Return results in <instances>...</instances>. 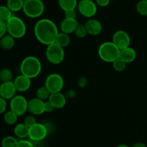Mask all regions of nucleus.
<instances>
[{"mask_svg": "<svg viewBox=\"0 0 147 147\" xmlns=\"http://www.w3.org/2000/svg\"><path fill=\"white\" fill-rule=\"evenodd\" d=\"M36 38L42 44L48 45L55 42L58 35V28L55 23L50 19H41L36 22L34 27Z\"/></svg>", "mask_w": 147, "mask_h": 147, "instance_id": "f257e3e1", "label": "nucleus"}, {"mask_svg": "<svg viewBox=\"0 0 147 147\" xmlns=\"http://www.w3.org/2000/svg\"><path fill=\"white\" fill-rule=\"evenodd\" d=\"M42 71V63L38 58L33 56L24 58L20 65V71L30 79H34L40 74Z\"/></svg>", "mask_w": 147, "mask_h": 147, "instance_id": "f03ea898", "label": "nucleus"}, {"mask_svg": "<svg viewBox=\"0 0 147 147\" xmlns=\"http://www.w3.org/2000/svg\"><path fill=\"white\" fill-rule=\"evenodd\" d=\"M7 33L15 39L24 37L27 32L24 22L20 17L12 15L7 22Z\"/></svg>", "mask_w": 147, "mask_h": 147, "instance_id": "7ed1b4c3", "label": "nucleus"}, {"mask_svg": "<svg viewBox=\"0 0 147 147\" xmlns=\"http://www.w3.org/2000/svg\"><path fill=\"white\" fill-rule=\"evenodd\" d=\"M121 50L113 42H104L98 48L99 57L105 62L113 63L120 56Z\"/></svg>", "mask_w": 147, "mask_h": 147, "instance_id": "20e7f679", "label": "nucleus"}, {"mask_svg": "<svg viewBox=\"0 0 147 147\" xmlns=\"http://www.w3.org/2000/svg\"><path fill=\"white\" fill-rule=\"evenodd\" d=\"M24 14L30 18H38L44 13L45 4L42 0H27L22 9Z\"/></svg>", "mask_w": 147, "mask_h": 147, "instance_id": "39448f33", "label": "nucleus"}, {"mask_svg": "<svg viewBox=\"0 0 147 147\" xmlns=\"http://www.w3.org/2000/svg\"><path fill=\"white\" fill-rule=\"evenodd\" d=\"M46 58L50 63L57 65L62 63L65 59L64 48L55 42L47 46Z\"/></svg>", "mask_w": 147, "mask_h": 147, "instance_id": "423d86ee", "label": "nucleus"}, {"mask_svg": "<svg viewBox=\"0 0 147 147\" xmlns=\"http://www.w3.org/2000/svg\"><path fill=\"white\" fill-rule=\"evenodd\" d=\"M9 106L11 110L15 112L18 116H22L28 110V101L23 95H16L10 99Z\"/></svg>", "mask_w": 147, "mask_h": 147, "instance_id": "0eeeda50", "label": "nucleus"}, {"mask_svg": "<svg viewBox=\"0 0 147 147\" xmlns=\"http://www.w3.org/2000/svg\"><path fill=\"white\" fill-rule=\"evenodd\" d=\"M45 86L48 89L51 94L60 92L64 86V79L59 74H50L46 78Z\"/></svg>", "mask_w": 147, "mask_h": 147, "instance_id": "6e6552de", "label": "nucleus"}, {"mask_svg": "<svg viewBox=\"0 0 147 147\" xmlns=\"http://www.w3.org/2000/svg\"><path fill=\"white\" fill-rule=\"evenodd\" d=\"M77 7L80 14L86 18H92L97 13V4L93 0H80Z\"/></svg>", "mask_w": 147, "mask_h": 147, "instance_id": "1a4fd4ad", "label": "nucleus"}, {"mask_svg": "<svg viewBox=\"0 0 147 147\" xmlns=\"http://www.w3.org/2000/svg\"><path fill=\"white\" fill-rule=\"evenodd\" d=\"M48 130L45 125L37 122L29 128V138L34 142H38L44 140L47 137Z\"/></svg>", "mask_w": 147, "mask_h": 147, "instance_id": "9d476101", "label": "nucleus"}, {"mask_svg": "<svg viewBox=\"0 0 147 147\" xmlns=\"http://www.w3.org/2000/svg\"><path fill=\"white\" fill-rule=\"evenodd\" d=\"M113 43L119 48L120 50L129 47L131 44V37L127 32L124 30H118L115 32L113 35Z\"/></svg>", "mask_w": 147, "mask_h": 147, "instance_id": "9b49d317", "label": "nucleus"}, {"mask_svg": "<svg viewBox=\"0 0 147 147\" xmlns=\"http://www.w3.org/2000/svg\"><path fill=\"white\" fill-rule=\"evenodd\" d=\"M16 92L17 89L12 81L1 82L0 84V97L6 100L12 99L16 95Z\"/></svg>", "mask_w": 147, "mask_h": 147, "instance_id": "f8f14e48", "label": "nucleus"}, {"mask_svg": "<svg viewBox=\"0 0 147 147\" xmlns=\"http://www.w3.org/2000/svg\"><path fill=\"white\" fill-rule=\"evenodd\" d=\"M28 111L34 115H40L44 113L45 101L37 97L32 98L28 101Z\"/></svg>", "mask_w": 147, "mask_h": 147, "instance_id": "ddd939ff", "label": "nucleus"}, {"mask_svg": "<svg viewBox=\"0 0 147 147\" xmlns=\"http://www.w3.org/2000/svg\"><path fill=\"white\" fill-rule=\"evenodd\" d=\"M17 92H24L28 90L31 86V79L25 75L20 74L13 81Z\"/></svg>", "mask_w": 147, "mask_h": 147, "instance_id": "4468645a", "label": "nucleus"}, {"mask_svg": "<svg viewBox=\"0 0 147 147\" xmlns=\"http://www.w3.org/2000/svg\"><path fill=\"white\" fill-rule=\"evenodd\" d=\"M88 34L93 36H96L100 34L103 30L101 22L98 20L90 18L85 24Z\"/></svg>", "mask_w": 147, "mask_h": 147, "instance_id": "2eb2a0df", "label": "nucleus"}, {"mask_svg": "<svg viewBox=\"0 0 147 147\" xmlns=\"http://www.w3.org/2000/svg\"><path fill=\"white\" fill-rule=\"evenodd\" d=\"M78 24L76 19L65 18L60 23V27L63 33L70 35L75 33Z\"/></svg>", "mask_w": 147, "mask_h": 147, "instance_id": "dca6fc26", "label": "nucleus"}, {"mask_svg": "<svg viewBox=\"0 0 147 147\" xmlns=\"http://www.w3.org/2000/svg\"><path fill=\"white\" fill-rule=\"evenodd\" d=\"M48 100L54 106V108L57 109L63 108L66 104V97L60 92H56V93H52L49 97Z\"/></svg>", "mask_w": 147, "mask_h": 147, "instance_id": "f3484780", "label": "nucleus"}, {"mask_svg": "<svg viewBox=\"0 0 147 147\" xmlns=\"http://www.w3.org/2000/svg\"><path fill=\"white\" fill-rule=\"evenodd\" d=\"M119 57L123 59L126 63H132L136 58V52L133 48L129 46L121 50Z\"/></svg>", "mask_w": 147, "mask_h": 147, "instance_id": "a211bd4d", "label": "nucleus"}, {"mask_svg": "<svg viewBox=\"0 0 147 147\" xmlns=\"http://www.w3.org/2000/svg\"><path fill=\"white\" fill-rule=\"evenodd\" d=\"M29 127L25 124L19 123L15 125L14 128V133L19 139H25L29 135Z\"/></svg>", "mask_w": 147, "mask_h": 147, "instance_id": "6ab92c4d", "label": "nucleus"}, {"mask_svg": "<svg viewBox=\"0 0 147 147\" xmlns=\"http://www.w3.org/2000/svg\"><path fill=\"white\" fill-rule=\"evenodd\" d=\"M14 37L11 36L10 35H5L3 36L1 38H0L1 40V48L4 50H9L14 48L15 45V40Z\"/></svg>", "mask_w": 147, "mask_h": 147, "instance_id": "aec40b11", "label": "nucleus"}, {"mask_svg": "<svg viewBox=\"0 0 147 147\" xmlns=\"http://www.w3.org/2000/svg\"><path fill=\"white\" fill-rule=\"evenodd\" d=\"M58 4L64 12L75 10L78 6L77 0H58Z\"/></svg>", "mask_w": 147, "mask_h": 147, "instance_id": "412c9836", "label": "nucleus"}, {"mask_svg": "<svg viewBox=\"0 0 147 147\" xmlns=\"http://www.w3.org/2000/svg\"><path fill=\"white\" fill-rule=\"evenodd\" d=\"M24 1L23 0H7V6L12 12L22 10Z\"/></svg>", "mask_w": 147, "mask_h": 147, "instance_id": "4be33fe9", "label": "nucleus"}, {"mask_svg": "<svg viewBox=\"0 0 147 147\" xmlns=\"http://www.w3.org/2000/svg\"><path fill=\"white\" fill-rule=\"evenodd\" d=\"M55 43L58 44L59 46L63 47L64 48L65 47H67L70 45V37L68 34H66L64 33H59L56 37Z\"/></svg>", "mask_w": 147, "mask_h": 147, "instance_id": "5701e85b", "label": "nucleus"}, {"mask_svg": "<svg viewBox=\"0 0 147 147\" xmlns=\"http://www.w3.org/2000/svg\"><path fill=\"white\" fill-rule=\"evenodd\" d=\"M18 115L15 113V112H13L12 110H9L7 112H5L4 115V120L5 122V123H7V125H14L17 122V118H18Z\"/></svg>", "mask_w": 147, "mask_h": 147, "instance_id": "b1692460", "label": "nucleus"}, {"mask_svg": "<svg viewBox=\"0 0 147 147\" xmlns=\"http://www.w3.org/2000/svg\"><path fill=\"white\" fill-rule=\"evenodd\" d=\"M50 91L48 90L47 87L45 86H40L37 89V92H36V97H37L38 99H41V100L45 101V100H48L49 97H50Z\"/></svg>", "mask_w": 147, "mask_h": 147, "instance_id": "393cba45", "label": "nucleus"}, {"mask_svg": "<svg viewBox=\"0 0 147 147\" xmlns=\"http://www.w3.org/2000/svg\"><path fill=\"white\" fill-rule=\"evenodd\" d=\"M18 140L12 135L5 136L1 141V147H16L18 143Z\"/></svg>", "mask_w": 147, "mask_h": 147, "instance_id": "a878e982", "label": "nucleus"}, {"mask_svg": "<svg viewBox=\"0 0 147 147\" xmlns=\"http://www.w3.org/2000/svg\"><path fill=\"white\" fill-rule=\"evenodd\" d=\"M12 71L8 68H4L0 71V80L1 81V82H10L12 80Z\"/></svg>", "mask_w": 147, "mask_h": 147, "instance_id": "bb28decb", "label": "nucleus"}, {"mask_svg": "<svg viewBox=\"0 0 147 147\" xmlns=\"http://www.w3.org/2000/svg\"><path fill=\"white\" fill-rule=\"evenodd\" d=\"M12 15V12L7 6H0V20L7 22Z\"/></svg>", "mask_w": 147, "mask_h": 147, "instance_id": "cd10ccee", "label": "nucleus"}, {"mask_svg": "<svg viewBox=\"0 0 147 147\" xmlns=\"http://www.w3.org/2000/svg\"><path fill=\"white\" fill-rule=\"evenodd\" d=\"M112 64H113V69H114L116 71L121 72L123 71H124L125 69H126V64H127V63H126L123 59H121L119 57L118 58V59H116V60L112 63Z\"/></svg>", "mask_w": 147, "mask_h": 147, "instance_id": "c85d7f7f", "label": "nucleus"}, {"mask_svg": "<svg viewBox=\"0 0 147 147\" xmlns=\"http://www.w3.org/2000/svg\"><path fill=\"white\" fill-rule=\"evenodd\" d=\"M136 11L142 16H147V0H140L136 4Z\"/></svg>", "mask_w": 147, "mask_h": 147, "instance_id": "c756f323", "label": "nucleus"}, {"mask_svg": "<svg viewBox=\"0 0 147 147\" xmlns=\"http://www.w3.org/2000/svg\"><path fill=\"white\" fill-rule=\"evenodd\" d=\"M75 34L79 38H83L86 37L88 35V32L85 24H78L76 31H75Z\"/></svg>", "mask_w": 147, "mask_h": 147, "instance_id": "7c9ffc66", "label": "nucleus"}, {"mask_svg": "<svg viewBox=\"0 0 147 147\" xmlns=\"http://www.w3.org/2000/svg\"><path fill=\"white\" fill-rule=\"evenodd\" d=\"M16 147H34V146L31 141L25 138V139H19Z\"/></svg>", "mask_w": 147, "mask_h": 147, "instance_id": "2f4dec72", "label": "nucleus"}, {"mask_svg": "<svg viewBox=\"0 0 147 147\" xmlns=\"http://www.w3.org/2000/svg\"><path fill=\"white\" fill-rule=\"evenodd\" d=\"M24 123L27 126H28L29 128L32 127V125H34V124L37 123V120H36V118L34 115H28L24 119Z\"/></svg>", "mask_w": 147, "mask_h": 147, "instance_id": "473e14b6", "label": "nucleus"}, {"mask_svg": "<svg viewBox=\"0 0 147 147\" xmlns=\"http://www.w3.org/2000/svg\"><path fill=\"white\" fill-rule=\"evenodd\" d=\"M7 33V23L6 22L0 20V38L4 36Z\"/></svg>", "mask_w": 147, "mask_h": 147, "instance_id": "72a5a7b5", "label": "nucleus"}, {"mask_svg": "<svg viewBox=\"0 0 147 147\" xmlns=\"http://www.w3.org/2000/svg\"><path fill=\"white\" fill-rule=\"evenodd\" d=\"M65 18L68 19H76L77 18V12L75 10H68L65 12Z\"/></svg>", "mask_w": 147, "mask_h": 147, "instance_id": "f704fd0d", "label": "nucleus"}, {"mask_svg": "<svg viewBox=\"0 0 147 147\" xmlns=\"http://www.w3.org/2000/svg\"><path fill=\"white\" fill-rule=\"evenodd\" d=\"M7 100L1 97H0V115L4 113L5 112L6 109H7Z\"/></svg>", "mask_w": 147, "mask_h": 147, "instance_id": "c9c22d12", "label": "nucleus"}, {"mask_svg": "<svg viewBox=\"0 0 147 147\" xmlns=\"http://www.w3.org/2000/svg\"><path fill=\"white\" fill-rule=\"evenodd\" d=\"M55 108H54L53 105H52L51 102H50L49 100H46L45 102V111L46 112H53Z\"/></svg>", "mask_w": 147, "mask_h": 147, "instance_id": "e433bc0d", "label": "nucleus"}, {"mask_svg": "<svg viewBox=\"0 0 147 147\" xmlns=\"http://www.w3.org/2000/svg\"><path fill=\"white\" fill-rule=\"evenodd\" d=\"M111 0H95V2L100 7H106L110 4Z\"/></svg>", "mask_w": 147, "mask_h": 147, "instance_id": "4c0bfd02", "label": "nucleus"}, {"mask_svg": "<svg viewBox=\"0 0 147 147\" xmlns=\"http://www.w3.org/2000/svg\"><path fill=\"white\" fill-rule=\"evenodd\" d=\"M78 84L80 87H85L88 84V79L86 77H80L78 81Z\"/></svg>", "mask_w": 147, "mask_h": 147, "instance_id": "58836bf2", "label": "nucleus"}, {"mask_svg": "<svg viewBox=\"0 0 147 147\" xmlns=\"http://www.w3.org/2000/svg\"><path fill=\"white\" fill-rule=\"evenodd\" d=\"M76 92H75L74 90H73V89H70V90H68L67 92V93L65 94V97H69V98L74 97L76 96Z\"/></svg>", "mask_w": 147, "mask_h": 147, "instance_id": "ea45409f", "label": "nucleus"}, {"mask_svg": "<svg viewBox=\"0 0 147 147\" xmlns=\"http://www.w3.org/2000/svg\"><path fill=\"white\" fill-rule=\"evenodd\" d=\"M131 147H146V144H144L142 142H137V143H135Z\"/></svg>", "mask_w": 147, "mask_h": 147, "instance_id": "a19ab883", "label": "nucleus"}, {"mask_svg": "<svg viewBox=\"0 0 147 147\" xmlns=\"http://www.w3.org/2000/svg\"><path fill=\"white\" fill-rule=\"evenodd\" d=\"M117 147H130V146L128 145H126V144H119V145H118Z\"/></svg>", "mask_w": 147, "mask_h": 147, "instance_id": "79ce46f5", "label": "nucleus"}, {"mask_svg": "<svg viewBox=\"0 0 147 147\" xmlns=\"http://www.w3.org/2000/svg\"><path fill=\"white\" fill-rule=\"evenodd\" d=\"M0 48H1V40H0Z\"/></svg>", "mask_w": 147, "mask_h": 147, "instance_id": "37998d69", "label": "nucleus"}, {"mask_svg": "<svg viewBox=\"0 0 147 147\" xmlns=\"http://www.w3.org/2000/svg\"><path fill=\"white\" fill-rule=\"evenodd\" d=\"M23 1H27V0H23Z\"/></svg>", "mask_w": 147, "mask_h": 147, "instance_id": "c03bdc74", "label": "nucleus"}, {"mask_svg": "<svg viewBox=\"0 0 147 147\" xmlns=\"http://www.w3.org/2000/svg\"><path fill=\"white\" fill-rule=\"evenodd\" d=\"M112 1H115V0H112Z\"/></svg>", "mask_w": 147, "mask_h": 147, "instance_id": "a18cd8bd", "label": "nucleus"}]
</instances>
